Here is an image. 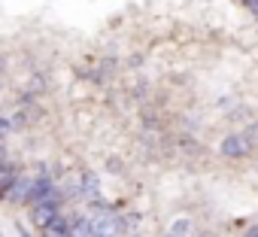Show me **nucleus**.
<instances>
[{
  "label": "nucleus",
  "instance_id": "nucleus-1",
  "mask_svg": "<svg viewBox=\"0 0 258 237\" xmlns=\"http://www.w3.org/2000/svg\"><path fill=\"white\" fill-rule=\"evenodd\" d=\"M55 216H61V195H58V192H52L46 201H40V204L31 207V222H34L37 228H46Z\"/></svg>",
  "mask_w": 258,
  "mask_h": 237
},
{
  "label": "nucleus",
  "instance_id": "nucleus-2",
  "mask_svg": "<svg viewBox=\"0 0 258 237\" xmlns=\"http://www.w3.org/2000/svg\"><path fill=\"white\" fill-rule=\"evenodd\" d=\"M52 192H58L55 189V180L49 176V173H34V183H31V192H28V201L25 204H40V201H46Z\"/></svg>",
  "mask_w": 258,
  "mask_h": 237
},
{
  "label": "nucleus",
  "instance_id": "nucleus-3",
  "mask_svg": "<svg viewBox=\"0 0 258 237\" xmlns=\"http://www.w3.org/2000/svg\"><path fill=\"white\" fill-rule=\"evenodd\" d=\"M31 183H34V173H19L13 189H10V204H25L28 201V192H31Z\"/></svg>",
  "mask_w": 258,
  "mask_h": 237
},
{
  "label": "nucleus",
  "instance_id": "nucleus-4",
  "mask_svg": "<svg viewBox=\"0 0 258 237\" xmlns=\"http://www.w3.org/2000/svg\"><path fill=\"white\" fill-rule=\"evenodd\" d=\"M70 225H73V222H70L67 216H55L46 228H40V234H43V237H67V234H70Z\"/></svg>",
  "mask_w": 258,
  "mask_h": 237
},
{
  "label": "nucleus",
  "instance_id": "nucleus-5",
  "mask_svg": "<svg viewBox=\"0 0 258 237\" xmlns=\"http://www.w3.org/2000/svg\"><path fill=\"white\" fill-rule=\"evenodd\" d=\"M16 176H19V167H16V164H10V161L0 164V201H7V195H10Z\"/></svg>",
  "mask_w": 258,
  "mask_h": 237
},
{
  "label": "nucleus",
  "instance_id": "nucleus-6",
  "mask_svg": "<svg viewBox=\"0 0 258 237\" xmlns=\"http://www.w3.org/2000/svg\"><path fill=\"white\" fill-rule=\"evenodd\" d=\"M222 152H225V155H231V158H237V155L249 152V140H246L243 134H234V137H228V140L222 143Z\"/></svg>",
  "mask_w": 258,
  "mask_h": 237
},
{
  "label": "nucleus",
  "instance_id": "nucleus-7",
  "mask_svg": "<svg viewBox=\"0 0 258 237\" xmlns=\"http://www.w3.org/2000/svg\"><path fill=\"white\" fill-rule=\"evenodd\" d=\"M0 164H7V149L0 146Z\"/></svg>",
  "mask_w": 258,
  "mask_h": 237
},
{
  "label": "nucleus",
  "instance_id": "nucleus-8",
  "mask_svg": "<svg viewBox=\"0 0 258 237\" xmlns=\"http://www.w3.org/2000/svg\"><path fill=\"white\" fill-rule=\"evenodd\" d=\"M243 4H246V7H255V4H258V0H243Z\"/></svg>",
  "mask_w": 258,
  "mask_h": 237
},
{
  "label": "nucleus",
  "instance_id": "nucleus-9",
  "mask_svg": "<svg viewBox=\"0 0 258 237\" xmlns=\"http://www.w3.org/2000/svg\"><path fill=\"white\" fill-rule=\"evenodd\" d=\"M249 237H258V228H252V231H249Z\"/></svg>",
  "mask_w": 258,
  "mask_h": 237
},
{
  "label": "nucleus",
  "instance_id": "nucleus-10",
  "mask_svg": "<svg viewBox=\"0 0 258 237\" xmlns=\"http://www.w3.org/2000/svg\"><path fill=\"white\" fill-rule=\"evenodd\" d=\"M22 237H34V234H28V231H22Z\"/></svg>",
  "mask_w": 258,
  "mask_h": 237
},
{
  "label": "nucleus",
  "instance_id": "nucleus-11",
  "mask_svg": "<svg viewBox=\"0 0 258 237\" xmlns=\"http://www.w3.org/2000/svg\"><path fill=\"white\" fill-rule=\"evenodd\" d=\"M252 10H255V13H258V4H255V7H252Z\"/></svg>",
  "mask_w": 258,
  "mask_h": 237
}]
</instances>
